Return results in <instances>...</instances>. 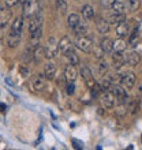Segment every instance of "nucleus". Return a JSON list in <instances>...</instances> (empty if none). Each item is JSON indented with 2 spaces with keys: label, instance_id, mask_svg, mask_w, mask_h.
I'll list each match as a JSON object with an SVG mask.
<instances>
[{
  "label": "nucleus",
  "instance_id": "f3484780",
  "mask_svg": "<svg viewBox=\"0 0 142 150\" xmlns=\"http://www.w3.org/2000/svg\"><path fill=\"white\" fill-rule=\"evenodd\" d=\"M100 48L104 51L105 55H109L114 52V40L109 38V37H103V40L100 41Z\"/></svg>",
  "mask_w": 142,
  "mask_h": 150
},
{
  "label": "nucleus",
  "instance_id": "f03ea898",
  "mask_svg": "<svg viewBox=\"0 0 142 150\" xmlns=\"http://www.w3.org/2000/svg\"><path fill=\"white\" fill-rule=\"evenodd\" d=\"M45 49V59L48 60H52L55 59L56 56L59 55V41L56 40V37H49L47 41V45L44 47Z\"/></svg>",
  "mask_w": 142,
  "mask_h": 150
},
{
  "label": "nucleus",
  "instance_id": "9d476101",
  "mask_svg": "<svg viewBox=\"0 0 142 150\" xmlns=\"http://www.w3.org/2000/svg\"><path fill=\"white\" fill-rule=\"evenodd\" d=\"M77 78H78V70H77V67L72 66V64L66 66V68H64V79H66V82L74 83L77 81Z\"/></svg>",
  "mask_w": 142,
  "mask_h": 150
},
{
  "label": "nucleus",
  "instance_id": "6e6552de",
  "mask_svg": "<svg viewBox=\"0 0 142 150\" xmlns=\"http://www.w3.org/2000/svg\"><path fill=\"white\" fill-rule=\"evenodd\" d=\"M115 33H116L118 38H126V37H129V34H130V25H129V22L123 21V22L118 23L115 26Z\"/></svg>",
  "mask_w": 142,
  "mask_h": 150
},
{
  "label": "nucleus",
  "instance_id": "39448f33",
  "mask_svg": "<svg viewBox=\"0 0 142 150\" xmlns=\"http://www.w3.org/2000/svg\"><path fill=\"white\" fill-rule=\"evenodd\" d=\"M30 89L34 93H41L45 89V76L41 74L34 75L32 78V81H30Z\"/></svg>",
  "mask_w": 142,
  "mask_h": 150
},
{
  "label": "nucleus",
  "instance_id": "ea45409f",
  "mask_svg": "<svg viewBox=\"0 0 142 150\" xmlns=\"http://www.w3.org/2000/svg\"><path fill=\"white\" fill-rule=\"evenodd\" d=\"M21 74H22V76L26 78V76H29V74H30V70H29L26 66H22V67H21Z\"/></svg>",
  "mask_w": 142,
  "mask_h": 150
},
{
  "label": "nucleus",
  "instance_id": "2f4dec72",
  "mask_svg": "<svg viewBox=\"0 0 142 150\" xmlns=\"http://www.w3.org/2000/svg\"><path fill=\"white\" fill-rule=\"evenodd\" d=\"M126 8L129 10V11H131V12L138 11V8H139V0H127Z\"/></svg>",
  "mask_w": 142,
  "mask_h": 150
},
{
  "label": "nucleus",
  "instance_id": "20e7f679",
  "mask_svg": "<svg viewBox=\"0 0 142 150\" xmlns=\"http://www.w3.org/2000/svg\"><path fill=\"white\" fill-rule=\"evenodd\" d=\"M111 90H112L115 98H116V101H118L119 104H122V103L126 104L127 100L130 98L129 94H127V90L123 86H120V85H114V86L111 87Z\"/></svg>",
  "mask_w": 142,
  "mask_h": 150
},
{
  "label": "nucleus",
  "instance_id": "6ab92c4d",
  "mask_svg": "<svg viewBox=\"0 0 142 150\" xmlns=\"http://www.w3.org/2000/svg\"><path fill=\"white\" fill-rule=\"evenodd\" d=\"M41 37H43V28H40L36 32L30 33V49H34L37 45H40Z\"/></svg>",
  "mask_w": 142,
  "mask_h": 150
},
{
  "label": "nucleus",
  "instance_id": "79ce46f5",
  "mask_svg": "<svg viewBox=\"0 0 142 150\" xmlns=\"http://www.w3.org/2000/svg\"><path fill=\"white\" fill-rule=\"evenodd\" d=\"M6 108H7V107H6V104H1V103H0V112H1V111H4Z\"/></svg>",
  "mask_w": 142,
  "mask_h": 150
},
{
  "label": "nucleus",
  "instance_id": "0eeeda50",
  "mask_svg": "<svg viewBox=\"0 0 142 150\" xmlns=\"http://www.w3.org/2000/svg\"><path fill=\"white\" fill-rule=\"evenodd\" d=\"M40 28H43V15H41V11H40L38 14L33 15L32 18H29V22H28L29 33L36 32V30Z\"/></svg>",
  "mask_w": 142,
  "mask_h": 150
},
{
  "label": "nucleus",
  "instance_id": "c9c22d12",
  "mask_svg": "<svg viewBox=\"0 0 142 150\" xmlns=\"http://www.w3.org/2000/svg\"><path fill=\"white\" fill-rule=\"evenodd\" d=\"M137 38H138V29H135L134 32L129 34V41H127V44H130V45H135Z\"/></svg>",
  "mask_w": 142,
  "mask_h": 150
},
{
  "label": "nucleus",
  "instance_id": "f704fd0d",
  "mask_svg": "<svg viewBox=\"0 0 142 150\" xmlns=\"http://www.w3.org/2000/svg\"><path fill=\"white\" fill-rule=\"evenodd\" d=\"M56 8H58L59 12L66 14L67 12V3H66V0H56Z\"/></svg>",
  "mask_w": 142,
  "mask_h": 150
},
{
  "label": "nucleus",
  "instance_id": "72a5a7b5",
  "mask_svg": "<svg viewBox=\"0 0 142 150\" xmlns=\"http://www.w3.org/2000/svg\"><path fill=\"white\" fill-rule=\"evenodd\" d=\"M92 53H93V56H94L97 60L104 59V56H105V53H104V51L100 48V45H94L93 49H92Z\"/></svg>",
  "mask_w": 142,
  "mask_h": 150
},
{
  "label": "nucleus",
  "instance_id": "5701e85b",
  "mask_svg": "<svg viewBox=\"0 0 142 150\" xmlns=\"http://www.w3.org/2000/svg\"><path fill=\"white\" fill-rule=\"evenodd\" d=\"M82 16L85 18V21H92L96 18L94 8L92 7L90 4H85L82 7Z\"/></svg>",
  "mask_w": 142,
  "mask_h": 150
},
{
  "label": "nucleus",
  "instance_id": "a18cd8bd",
  "mask_svg": "<svg viewBox=\"0 0 142 150\" xmlns=\"http://www.w3.org/2000/svg\"><path fill=\"white\" fill-rule=\"evenodd\" d=\"M141 142H142V135H141Z\"/></svg>",
  "mask_w": 142,
  "mask_h": 150
},
{
  "label": "nucleus",
  "instance_id": "f257e3e1",
  "mask_svg": "<svg viewBox=\"0 0 142 150\" xmlns=\"http://www.w3.org/2000/svg\"><path fill=\"white\" fill-rule=\"evenodd\" d=\"M40 12V0H23L22 4V15L23 18H32Z\"/></svg>",
  "mask_w": 142,
  "mask_h": 150
},
{
  "label": "nucleus",
  "instance_id": "bb28decb",
  "mask_svg": "<svg viewBox=\"0 0 142 150\" xmlns=\"http://www.w3.org/2000/svg\"><path fill=\"white\" fill-rule=\"evenodd\" d=\"M111 10H112V12L124 14V12H126V3H124V1H122V0H116V1L112 4Z\"/></svg>",
  "mask_w": 142,
  "mask_h": 150
},
{
  "label": "nucleus",
  "instance_id": "f8f14e48",
  "mask_svg": "<svg viewBox=\"0 0 142 150\" xmlns=\"http://www.w3.org/2000/svg\"><path fill=\"white\" fill-rule=\"evenodd\" d=\"M71 49H74V45H72V42H71V38L68 36L62 37L60 41H59V51H60V53H62L63 56H66Z\"/></svg>",
  "mask_w": 142,
  "mask_h": 150
},
{
  "label": "nucleus",
  "instance_id": "37998d69",
  "mask_svg": "<svg viewBox=\"0 0 142 150\" xmlns=\"http://www.w3.org/2000/svg\"><path fill=\"white\" fill-rule=\"evenodd\" d=\"M138 91H139V93H141V94H142V85L138 87Z\"/></svg>",
  "mask_w": 142,
  "mask_h": 150
},
{
  "label": "nucleus",
  "instance_id": "c756f323",
  "mask_svg": "<svg viewBox=\"0 0 142 150\" xmlns=\"http://www.w3.org/2000/svg\"><path fill=\"white\" fill-rule=\"evenodd\" d=\"M66 59L68 60V64H72V66H77V64L79 63V57L78 55H77V52H75V49H71L70 52H68L67 55L64 56Z\"/></svg>",
  "mask_w": 142,
  "mask_h": 150
},
{
  "label": "nucleus",
  "instance_id": "4c0bfd02",
  "mask_svg": "<svg viewBox=\"0 0 142 150\" xmlns=\"http://www.w3.org/2000/svg\"><path fill=\"white\" fill-rule=\"evenodd\" d=\"M115 1H116V0H101V6H103L104 8H111Z\"/></svg>",
  "mask_w": 142,
  "mask_h": 150
},
{
  "label": "nucleus",
  "instance_id": "e433bc0d",
  "mask_svg": "<svg viewBox=\"0 0 142 150\" xmlns=\"http://www.w3.org/2000/svg\"><path fill=\"white\" fill-rule=\"evenodd\" d=\"M66 90H67V94L68 96H72L75 93V85H74V83H67Z\"/></svg>",
  "mask_w": 142,
  "mask_h": 150
},
{
  "label": "nucleus",
  "instance_id": "c03bdc74",
  "mask_svg": "<svg viewBox=\"0 0 142 150\" xmlns=\"http://www.w3.org/2000/svg\"><path fill=\"white\" fill-rule=\"evenodd\" d=\"M127 150H133V146H129L127 147Z\"/></svg>",
  "mask_w": 142,
  "mask_h": 150
},
{
  "label": "nucleus",
  "instance_id": "4468645a",
  "mask_svg": "<svg viewBox=\"0 0 142 150\" xmlns=\"http://www.w3.org/2000/svg\"><path fill=\"white\" fill-rule=\"evenodd\" d=\"M120 85L126 87V89H133L135 85V74L133 71H126L122 75V82Z\"/></svg>",
  "mask_w": 142,
  "mask_h": 150
},
{
  "label": "nucleus",
  "instance_id": "cd10ccee",
  "mask_svg": "<svg viewBox=\"0 0 142 150\" xmlns=\"http://www.w3.org/2000/svg\"><path fill=\"white\" fill-rule=\"evenodd\" d=\"M81 22V16L78 15V14H70L68 15V18H67V23H68V28L71 29V30H74L75 29V26Z\"/></svg>",
  "mask_w": 142,
  "mask_h": 150
},
{
  "label": "nucleus",
  "instance_id": "423d86ee",
  "mask_svg": "<svg viewBox=\"0 0 142 150\" xmlns=\"http://www.w3.org/2000/svg\"><path fill=\"white\" fill-rule=\"evenodd\" d=\"M81 75H82V79L85 81V83H86V86L89 87V89H93V87L96 86V79H94V76H93V72L90 71V68L87 67V66H82L81 67Z\"/></svg>",
  "mask_w": 142,
  "mask_h": 150
},
{
  "label": "nucleus",
  "instance_id": "4be33fe9",
  "mask_svg": "<svg viewBox=\"0 0 142 150\" xmlns=\"http://www.w3.org/2000/svg\"><path fill=\"white\" fill-rule=\"evenodd\" d=\"M139 62H141V56H139L138 52H130L129 55L126 56V63L129 64V66H131V67H135V66H138Z\"/></svg>",
  "mask_w": 142,
  "mask_h": 150
},
{
  "label": "nucleus",
  "instance_id": "a211bd4d",
  "mask_svg": "<svg viewBox=\"0 0 142 150\" xmlns=\"http://www.w3.org/2000/svg\"><path fill=\"white\" fill-rule=\"evenodd\" d=\"M43 75L45 76V79H53L56 76V66L52 62H47L44 64Z\"/></svg>",
  "mask_w": 142,
  "mask_h": 150
},
{
  "label": "nucleus",
  "instance_id": "b1692460",
  "mask_svg": "<svg viewBox=\"0 0 142 150\" xmlns=\"http://www.w3.org/2000/svg\"><path fill=\"white\" fill-rule=\"evenodd\" d=\"M44 57H45V49H44L43 45H37L33 49V60H34V63H40Z\"/></svg>",
  "mask_w": 142,
  "mask_h": 150
},
{
  "label": "nucleus",
  "instance_id": "393cba45",
  "mask_svg": "<svg viewBox=\"0 0 142 150\" xmlns=\"http://www.w3.org/2000/svg\"><path fill=\"white\" fill-rule=\"evenodd\" d=\"M129 44L126 42V38H118L114 41V52H126V48Z\"/></svg>",
  "mask_w": 142,
  "mask_h": 150
},
{
  "label": "nucleus",
  "instance_id": "58836bf2",
  "mask_svg": "<svg viewBox=\"0 0 142 150\" xmlns=\"http://www.w3.org/2000/svg\"><path fill=\"white\" fill-rule=\"evenodd\" d=\"M19 1H22L23 3V0H6V6L10 8H12L14 6H16V4L19 3Z\"/></svg>",
  "mask_w": 142,
  "mask_h": 150
},
{
  "label": "nucleus",
  "instance_id": "1a4fd4ad",
  "mask_svg": "<svg viewBox=\"0 0 142 150\" xmlns=\"http://www.w3.org/2000/svg\"><path fill=\"white\" fill-rule=\"evenodd\" d=\"M115 101H116V98H115L112 90H105L103 93V96H101V104H103V107L107 108V109L114 108L115 107Z\"/></svg>",
  "mask_w": 142,
  "mask_h": 150
},
{
  "label": "nucleus",
  "instance_id": "7c9ffc66",
  "mask_svg": "<svg viewBox=\"0 0 142 150\" xmlns=\"http://www.w3.org/2000/svg\"><path fill=\"white\" fill-rule=\"evenodd\" d=\"M129 113V111H127V105L126 104H118V107L115 108V115L118 116V117H124L126 115Z\"/></svg>",
  "mask_w": 142,
  "mask_h": 150
},
{
  "label": "nucleus",
  "instance_id": "7ed1b4c3",
  "mask_svg": "<svg viewBox=\"0 0 142 150\" xmlns=\"http://www.w3.org/2000/svg\"><path fill=\"white\" fill-rule=\"evenodd\" d=\"M93 38L90 36H79L75 41V48H78L79 51L85 52V53H90L93 49Z\"/></svg>",
  "mask_w": 142,
  "mask_h": 150
},
{
  "label": "nucleus",
  "instance_id": "a19ab883",
  "mask_svg": "<svg viewBox=\"0 0 142 150\" xmlns=\"http://www.w3.org/2000/svg\"><path fill=\"white\" fill-rule=\"evenodd\" d=\"M6 37H7V32H6V26H1V28H0V41H1V40H4Z\"/></svg>",
  "mask_w": 142,
  "mask_h": 150
},
{
  "label": "nucleus",
  "instance_id": "c85d7f7f",
  "mask_svg": "<svg viewBox=\"0 0 142 150\" xmlns=\"http://www.w3.org/2000/svg\"><path fill=\"white\" fill-rule=\"evenodd\" d=\"M126 105H127V111H129V113H131V115L137 113V111H138V101H137V100L129 98L127 100V103H126Z\"/></svg>",
  "mask_w": 142,
  "mask_h": 150
},
{
  "label": "nucleus",
  "instance_id": "a878e982",
  "mask_svg": "<svg viewBox=\"0 0 142 150\" xmlns=\"http://www.w3.org/2000/svg\"><path fill=\"white\" fill-rule=\"evenodd\" d=\"M72 32H74L75 36H78V37L79 36H85V34L87 33V25H86V22L81 19V22L75 26V29L72 30Z\"/></svg>",
  "mask_w": 142,
  "mask_h": 150
},
{
  "label": "nucleus",
  "instance_id": "2eb2a0df",
  "mask_svg": "<svg viewBox=\"0 0 142 150\" xmlns=\"http://www.w3.org/2000/svg\"><path fill=\"white\" fill-rule=\"evenodd\" d=\"M112 64L116 70L122 68L126 64V55L124 52H112Z\"/></svg>",
  "mask_w": 142,
  "mask_h": 150
},
{
  "label": "nucleus",
  "instance_id": "412c9836",
  "mask_svg": "<svg viewBox=\"0 0 142 150\" xmlns=\"http://www.w3.org/2000/svg\"><path fill=\"white\" fill-rule=\"evenodd\" d=\"M123 21H126V14H118V12H112L109 15L107 16V22L109 25H116L123 22Z\"/></svg>",
  "mask_w": 142,
  "mask_h": 150
},
{
  "label": "nucleus",
  "instance_id": "ddd939ff",
  "mask_svg": "<svg viewBox=\"0 0 142 150\" xmlns=\"http://www.w3.org/2000/svg\"><path fill=\"white\" fill-rule=\"evenodd\" d=\"M12 18V11L11 8L4 6V7H0V28L1 26H7L8 22L11 21Z\"/></svg>",
  "mask_w": 142,
  "mask_h": 150
},
{
  "label": "nucleus",
  "instance_id": "9b49d317",
  "mask_svg": "<svg viewBox=\"0 0 142 150\" xmlns=\"http://www.w3.org/2000/svg\"><path fill=\"white\" fill-rule=\"evenodd\" d=\"M7 47L14 49V48H18L21 44V40H22V34H18V33H14V32H10L7 33Z\"/></svg>",
  "mask_w": 142,
  "mask_h": 150
},
{
  "label": "nucleus",
  "instance_id": "aec40b11",
  "mask_svg": "<svg viewBox=\"0 0 142 150\" xmlns=\"http://www.w3.org/2000/svg\"><path fill=\"white\" fill-rule=\"evenodd\" d=\"M96 28H97V32L101 33V34H107L109 32L111 29V25L107 22V19L104 18H97L96 19Z\"/></svg>",
  "mask_w": 142,
  "mask_h": 150
},
{
  "label": "nucleus",
  "instance_id": "473e14b6",
  "mask_svg": "<svg viewBox=\"0 0 142 150\" xmlns=\"http://www.w3.org/2000/svg\"><path fill=\"white\" fill-rule=\"evenodd\" d=\"M108 63H107L104 59H101V60H99V64H97V71H99V74L100 75H104V74H107L108 72Z\"/></svg>",
  "mask_w": 142,
  "mask_h": 150
},
{
  "label": "nucleus",
  "instance_id": "dca6fc26",
  "mask_svg": "<svg viewBox=\"0 0 142 150\" xmlns=\"http://www.w3.org/2000/svg\"><path fill=\"white\" fill-rule=\"evenodd\" d=\"M23 28H25V18H23V15H19V16H16V18H14L10 30L14 33H18V34H22Z\"/></svg>",
  "mask_w": 142,
  "mask_h": 150
}]
</instances>
